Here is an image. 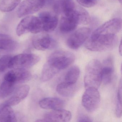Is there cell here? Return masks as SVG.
Masks as SVG:
<instances>
[{
    "label": "cell",
    "instance_id": "6da1fadb",
    "mask_svg": "<svg viewBox=\"0 0 122 122\" xmlns=\"http://www.w3.org/2000/svg\"><path fill=\"white\" fill-rule=\"evenodd\" d=\"M118 43L116 35L92 34L86 41V48L90 51L103 52L111 50Z\"/></svg>",
    "mask_w": 122,
    "mask_h": 122
},
{
    "label": "cell",
    "instance_id": "7a4b0ae2",
    "mask_svg": "<svg viewBox=\"0 0 122 122\" xmlns=\"http://www.w3.org/2000/svg\"><path fill=\"white\" fill-rule=\"evenodd\" d=\"M102 65L99 61L93 59L86 67L84 76V85L86 88L98 89L102 82Z\"/></svg>",
    "mask_w": 122,
    "mask_h": 122
},
{
    "label": "cell",
    "instance_id": "3957f363",
    "mask_svg": "<svg viewBox=\"0 0 122 122\" xmlns=\"http://www.w3.org/2000/svg\"><path fill=\"white\" fill-rule=\"evenodd\" d=\"M75 60V56L72 53L60 50L52 53L47 62L60 71L69 67L74 62Z\"/></svg>",
    "mask_w": 122,
    "mask_h": 122
},
{
    "label": "cell",
    "instance_id": "277c9868",
    "mask_svg": "<svg viewBox=\"0 0 122 122\" xmlns=\"http://www.w3.org/2000/svg\"><path fill=\"white\" fill-rule=\"evenodd\" d=\"M42 31V24L39 18L30 16L20 22L17 27L16 33L18 36H20L29 33L38 34Z\"/></svg>",
    "mask_w": 122,
    "mask_h": 122
},
{
    "label": "cell",
    "instance_id": "5b68a950",
    "mask_svg": "<svg viewBox=\"0 0 122 122\" xmlns=\"http://www.w3.org/2000/svg\"><path fill=\"white\" fill-rule=\"evenodd\" d=\"M40 57L32 53H25L17 55L12 57L10 65V68H24L30 67L37 63Z\"/></svg>",
    "mask_w": 122,
    "mask_h": 122
},
{
    "label": "cell",
    "instance_id": "8992f818",
    "mask_svg": "<svg viewBox=\"0 0 122 122\" xmlns=\"http://www.w3.org/2000/svg\"><path fill=\"white\" fill-rule=\"evenodd\" d=\"M83 106L88 112L95 111L99 107L101 102V96L98 89L88 88L82 97Z\"/></svg>",
    "mask_w": 122,
    "mask_h": 122
},
{
    "label": "cell",
    "instance_id": "52a82bcc",
    "mask_svg": "<svg viewBox=\"0 0 122 122\" xmlns=\"http://www.w3.org/2000/svg\"><path fill=\"white\" fill-rule=\"evenodd\" d=\"M91 32L90 29L86 27L78 29L68 38L67 46L73 50L78 49L88 39Z\"/></svg>",
    "mask_w": 122,
    "mask_h": 122
},
{
    "label": "cell",
    "instance_id": "ba28073f",
    "mask_svg": "<svg viewBox=\"0 0 122 122\" xmlns=\"http://www.w3.org/2000/svg\"><path fill=\"white\" fill-rule=\"evenodd\" d=\"M46 0H25L20 5L17 14L21 18L40 10L45 4Z\"/></svg>",
    "mask_w": 122,
    "mask_h": 122
},
{
    "label": "cell",
    "instance_id": "9c48e42d",
    "mask_svg": "<svg viewBox=\"0 0 122 122\" xmlns=\"http://www.w3.org/2000/svg\"><path fill=\"white\" fill-rule=\"evenodd\" d=\"M121 20L120 18H115L101 25L92 34L116 35L121 30Z\"/></svg>",
    "mask_w": 122,
    "mask_h": 122
},
{
    "label": "cell",
    "instance_id": "30bf717a",
    "mask_svg": "<svg viewBox=\"0 0 122 122\" xmlns=\"http://www.w3.org/2000/svg\"><path fill=\"white\" fill-rule=\"evenodd\" d=\"M31 77V73L26 69L14 68L7 73L4 80L16 85L28 81Z\"/></svg>",
    "mask_w": 122,
    "mask_h": 122
},
{
    "label": "cell",
    "instance_id": "8fae6325",
    "mask_svg": "<svg viewBox=\"0 0 122 122\" xmlns=\"http://www.w3.org/2000/svg\"><path fill=\"white\" fill-rule=\"evenodd\" d=\"M33 45L36 50L45 51L53 49L56 47V42L49 35L42 33L33 37L32 40Z\"/></svg>",
    "mask_w": 122,
    "mask_h": 122
},
{
    "label": "cell",
    "instance_id": "7c38bea8",
    "mask_svg": "<svg viewBox=\"0 0 122 122\" xmlns=\"http://www.w3.org/2000/svg\"><path fill=\"white\" fill-rule=\"evenodd\" d=\"M72 115L69 111L62 109L53 110L45 115L44 118L37 120V122H69Z\"/></svg>",
    "mask_w": 122,
    "mask_h": 122
},
{
    "label": "cell",
    "instance_id": "4fadbf2b",
    "mask_svg": "<svg viewBox=\"0 0 122 122\" xmlns=\"http://www.w3.org/2000/svg\"><path fill=\"white\" fill-rule=\"evenodd\" d=\"M38 18L42 24V31L47 32L53 31L58 24V18L57 16L49 12L41 13Z\"/></svg>",
    "mask_w": 122,
    "mask_h": 122
},
{
    "label": "cell",
    "instance_id": "5bb4252c",
    "mask_svg": "<svg viewBox=\"0 0 122 122\" xmlns=\"http://www.w3.org/2000/svg\"><path fill=\"white\" fill-rule=\"evenodd\" d=\"M29 86L24 85L18 87L13 95L4 104L12 106L16 105L24 100L28 95L30 91Z\"/></svg>",
    "mask_w": 122,
    "mask_h": 122
},
{
    "label": "cell",
    "instance_id": "9a60e30c",
    "mask_svg": "<svg viewBox=\"0 0 122 122\" xmlns=\"http://www.w3.org/2000/svg\"><path fill=\"white\" fill-rule=\"evenodd\" d=\"M77 7L73 0H60L56 3L54 9L57 13L64 15L73 12Z\"/></svg>",
    "mask_w": 122,
    "mask_h": 122
},
{
    "label": "cell",
    "instance_id": "2e32d148",
    "mask_svg": "<svg viewBox=\"0 0 122 122\" xmlns=\"http://www.w3.org/2000/svg\"><path fill=\"white\" fill-rule=\"evenodd\" d=\"M39 105L42 108L47 110L62 109L65 106L64 101L56 97H47L41 100Z\"/></svg>",
    "mask_w": 122,
    "mask_h": 122
},
{
    "label": "cell",
    "instance_id": "e0dca14e",
    "mask_svg": "<svg viewBox=\"0 0 122 122\" xmlns=\"http://www.w3.org/2000/svg\"><path fill=\"white\" fill-rule=\"evenodd\" d=\"M78 86L76 83L63 82L58 84L56 87L58 93L64 97H71L74 95L78 90Z\"/></svg>",
    "mask_w": 122,
    "mask_h": 122
},
{
    "label": "cell",
    "instance_id": "ac0fdd59",
    "mask_svg": "<svg viewBox=\"0 0 122 122\" xmlns=\"http://www.w3.org/2000/svg\"><path fill=\"white\" fill-rule=\"evenodd\" d=\"M17 120L11 106L3 104L0 107V122H15Z\"/></svg>",
    "mask_w": 122,
    "mask_h": 122
},
{
    "label": "cell",
    "instance_id": "d6986e66",
    "mask_svg": "<svg viewBox=\"0 0 122 122\" xmlns=\"http://www.w3.org/2000/svg\"><path fill=\"white\" fill-rule=\"evenodd\" d=\"M113 68L112 61L108 59L104 62V65H102V82L105 84H108L111 81L113 75Z\"/></svg>",
    "mask_w": 122,
    "mask_h": 122
},
{
    "label": "cell",
    "instance_id": "ffe728a7",
    "mask_svg": "<svg viewBox=\"0 0 122 122\" xmlns=\"http://www.w3.org/2000/svg\"><path fill=\"white\" fill-rule=\"evenodd\" d=\"M17 47V43L9 36L0 34V50L13 51Z\"/></svg>",
    "mask_w": 122,
    "mask_h": 122
},
{
    "label": "cell",
    "instance_id": "44dd1931",
    "mask_svg": "<svg viewBox=\"0 0 122 122\" xmlns=\"http://www.w3.org/2000/svg\"><path fill=\"white\" fill-rule=\"evenodd\" d=\"M60 72L53 67L48 62H46L43 68L41 79L43 82H46L51 80Z\"/></svg>",
    "mask_w": 122,
    "mask_h": 122
},
{
    "label": "cell",
    "instance_id": "7402d4cb",
    "mask_svg": "<svg viewBox=\"0 0 122 122\" xmlns=\"http://www.w3.org/2000/svg\"><path fill=\"white\" fill-rule=\"evenodd\" d=\"M80 70L77 66H72L68 69L65 75V82L71 83H76L80 77Z\"/></svg>",
    "mask_w": 122,
    "mask_h": 122
},
{
    "label": "cell",
    "instance_id": "603a6c76",
    "mask_svg": "<svg viewBox=\"0 0 122 122\" xmlns=\"http://www.w3.org/2000/svg\"><path fill=\"white\" fill-rule=\"evenodd\" d=\"M15 84L4 80L0 85V99H4L13 92Z\"/></svg>",
    "mask_w": 122,
    "mask_h": 122
},
{
    "label": "cell",
    "instance_id": "cb8c5ba5",
    "mask_svg": "<svg viewBox=\"0 0 122 122\" xmlns=\"http://www.w3.org/2000/svg\"><path fill=\"white\" fill-rule=\"evenodd\" d=\"M21 0H3L0 3V10L4 12L12 11L19 5Z\"/></svg>",
    "mask_w": 122,
    "mask_h": 122
},
{
    "label": "cell",
    "instance_id": "d4e9b609",
    "mask_svg": "<svg viewBox=\"0 0 122 122\" xmlns=\"http://www.w3.org/2000/svg\"><path fill=\"white\" fill-rule=\"evenodd\" d=\"M12 57L10 55H5L0 59V73L9 68V65Z\"/></svg>",
    "mask_w": 122,
    "mask_h": 122
},
{
    "label": "cell",
    "instance_id": "484cf974",
    "mask_svg": "<svg viewBox=\"0 0 122 122\" xmlns=\"http://www.w3.org/2000/svg\"><path fill=\"white\" fill-rule=\"evenodd\" d=\"M80 5L85 7L90 8L96 5L97 0H77Z\"/></svg>",
    "mask_w": 122,
    "mask_h": 122
},
{
    "label": "cell",
    "instance_id": "4316f807",
    "mask_svg": "<svg viewBox=\"0 0 122 122\" xmlns=\"http://www.w3.org/2000/svg\"><path fill=\"white\" fill-rule=\"evenodd\" d=\"M117 99L116 110V115L117 117L120 118L122 116V98H117Z\"/></svg>",
    "mask_w": 122,
    "mask_h": 122
},
{
    "label": "cell",
    "instance_id": "83f0119b",
    "mask_svg": "<svg viewBox=\"0 0 122 122\" xmlns=\"http://www.w3.org/2000/svg\"><path fill=\"white\" fill-rule=\"evenodd\" d=\"M78 122H91V118L89 117L84 115H82L79 116L78 118Z\"/></svg>",
    "mask_w": 122,
    "mask_h": 122
},
{
    "label": "cell",
    "instance_id": "f1b7e54d",
    "mask_svg": "<svg viewBox=\"0 0 122 122\" xmlns=\"http://www.w3.org/2000/svg\"><path fill=\"white\" fill-rule=\"evenodd\" d=\"M122 42H121V41H120V45H119V53L121 56L122 55Z\"/></svg>",
    "mask_w": 122,
    "mask_h": 122
},
{
    "label": "cell",
    "instance_id": "f546056e",
    "mask_svg": "<svg viewBox=\"0 0 122 122\" xmlns=\"http://www.w3.org/2000/svg\"><path fill=\"white\" fill-rule=\"evenodd\" d=\"M118 1H119V2L121 4L122 3V0H118Z\"/></svg>",
    "mask_w": 122,
    "mask_h": 122
}]
</instances>
